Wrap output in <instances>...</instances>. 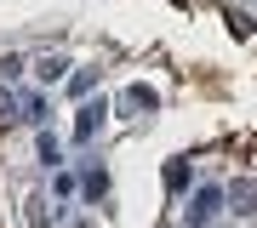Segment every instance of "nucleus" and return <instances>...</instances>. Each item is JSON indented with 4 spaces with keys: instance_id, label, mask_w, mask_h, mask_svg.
<instances>
[{
    "instance_id": "f257e3e1",
    "label": "nucleus",
    "mask_w": 257,
    "mask_h": 228,
    "mask_svg": "<svg viewBox=\"0 0 257 228\" xmlns=\"http://www.w3.org/2000/svg\"><path fill=\"white\" fill-rule=\"evenodd\" d=\"M211 211H217V194H211V188H206V194H200V200H194V211H189V222H206V217H211Z\"/></svg>"
},
{
    "instance_id": "f03ea898",
    "label": "nucleus",
    "mask_w": 257,
    "mask_h": 228,
    "mask_svg": "<svg viewBox=\"0 0 257 228\" xmlns=\"http://www.w3.org/2000/svg\"><path fill=\"white\" fill-rule=\"evenodd\" d=\"M97 114H103V103H97V109H80V120H74V137H92V126H97Z\"/></svg>"
},
{
    "instance_id": "7ed1b4c3",
    "label": "nucleus",
    "mask_w": 257,
    "mask_h": 228,
    "mask_svg": "<svg viewBox=\"0 0 257 228\" xmlns=\"http://www.w3.org/2000/svg\"><path fill=\"white\" fill-rule=\"evenodd\" d=\"M229 200H234V211H251V182H234Z\"/></svg>"
},
{
    "instance_id": "20e7f679",
    "label": "nucleus",
    "mask_w": 257,
    "mask_h": 228,
    "mask_svg": "<svg viewBox=\"0 0 257 228\" xmlns=\"http://www.w3.org/2000/svg\"><path fill=\"white\" fill-rule=\"evenodd\" d=\"M69 63H63V57H40V80H57V74H63Z\"/></svg>"
}]
</instances>
